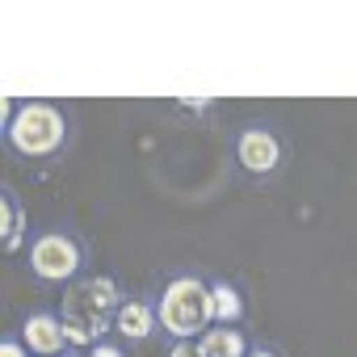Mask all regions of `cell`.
<instances>
[{
  "label": "cell",
  "instance_id": "cell-8",
  "mask_svg": "<svg viewBox=\"0 0 357 357\" xmlns=\"http://www.w3.org/2000/svg\"><path fill=\"white\" fill-rule=\"evenodd\" d=\"M248 311H252L248 290L227 273H211V315H215V324H248Z\"/></svg>",
  "mask_w": 357,
  "mask_h": 357
},
{
  "label": "cell",
  "instance_id": "cell-4",
  "mask_svg": "<svg viewBox=\"0 0 357 357\" xmlns=\"http://www.w3.org/2000/svg\"><path fill=\"white\" fill-rule=\"evenodd\" d=\"M227 155H231V168L244 185L252 190H269L278 185L282 176L290 172L294 164V139L290 130L269 118V114H252V118H240L227 135Z\"/></svg>",
  "mask_w": 357,
  "mask_h": 357
},
{
  "label": "cell",
  "instance_id": "cell-13",
  "mask_svg": "<svg viewBox=\"0 0 357 357\" xmlns=\"http://www.w3.org/2000/svg\"><path fill=\"white\" fill-rule=\"evenodd\" d=\"M248 357H290V353H286L273 336H257V340H252V349H248Z\"/></svg>",
  "mask_w": 357,
  "mask_h": 357
},
{
  "label": "cell",
  "instance_id": "cell-12",
  "mask_svg": "<svg viewBox=\"0 0 357 357\" xmlns=\"http://www.w3.org/2000/svg\"><path fill=\"white\" fill-rule=\"evenodd\" d=\"M84 353H89V357H130V353H126V344H122L118 336H105V340H97V344H89Z\"/></svg>",
  "mask_w": 357,
  "mask_h": 357
},
{
  "label": "cell",
  "instance_id": "cell-9",
  "mask_svg": "<svg viewBox=\"0 0 357 357\" xmlns=\"http://www.w3.org/2000/svg\"><path fill=\"white\" fill-rule=\"evenodd\" d=\"M252 340H257V332L248 324H215L206 336H198L206 357H248Z\"/></svg>",
  "mask_w": 357,
  "mask_h": 357
},
{
  "label": "cell",
  "instance_id": "cell-7",
  "mask_svg": "<svg viewBox=\"0 0 357 357\" xmlns=\"http://www.w3.org/2000/svg\"><path fill=\"white\" fill-rule=\"evenodd\" d=\"M114 336H118L122 344H147V340H155V311H151L147 290L130 294V298L114 311Z\"/></svg>",
  "mask_w": 357,
  "mask_h": 357
},
{
  "label": "cell",
  "instance_id": "cell-2",
  "mask_svg": "<svg viewBox=\"0 0 357 357\" xmlns=\"http://www.w3.org/2000/svg\"><path fill=\"white\" fill-rule=\"evenodd\" d=\"M151 311H155V340H198L215 328L211 315V269L202 265H172L147 286Z\"/></svg>",
  "mask_w": 357,
  "mask_h": 357
},
{
  "label": "cell",
  "instance_id": "cell-6",
  "mask_svg": "<svg viewBox=\"0 0 357 357\" xmlns=\"http://www.w3.org/2000/svg\"><path fill=\"white\" fill-rule=\"evenodd\" d=\"M30 236H34L30 211H26L22 194L5 181V185H0V248H5V257H17L30 244Z\"/></svg>",
  "mask_w": 357,
  "mask_h": 357
},
{
  "label": "cell",
  "instance_id": "cell-11",
  "mask_svg": "<svg viewBox=\"0 0 357 357\" xmlns=\"http://www.w3.org/2000/svg\"><path fill=\"white\" fill-rule=\"evenodd\" d=\"M0 357H34V353L26 349V340H22V332H17V324H9L5 332H0Z\"/></svg>",
  "mask_w": 357,
  "mask_h": 357
},
{
  "label": "cell",
  "instance_id": "cell-1",
  "mask_svg": "<svg viewBox=\"0 0 357 357\" xmlns=\"http://www.w3.org/2000/svg\"><path fill=\"white\" fill-rule=\"evenodd\" d=\"M80 143V114L72 101L59 97H22L5 101L0 122V147L13 164H26L34 172L63 168Z\"/></svg>",
  "mask_w": 357,
  "mask_h": 357
},
{
  "label": "cell",
  "instance_id": "cell-10",
  "mask_svg": "<svg viewBox=\"0 0 357 357\" xmlns=\"http://www.w3.org/2000/svg\"><path fill=\"white\" fill-rule=\"evenodd\" d=\"M172 118H181V126H198V130H211L219 122V101L215 97H176L168 101Z\"/></svg>",
  "mask_w": 357,
  "mask_h": 357
},
{
  "label": "cell",
  "instance_id": "cell-3",
  "mask_svg": "<svg viewBox=\"0 0 357 357\" xmlns=\"http://www.w3.org/2000/svg\"><path fill=\"white\" fill-rule=\"evenodd\" d=\"M22 269L34 286L47 290H72L93 273V244L72 219L38 223L30 244L22 248Z\"/></svg>",
  "mask_w": 357,
  "mask_h": 357
},
{
  "label": "cell",
  "instance_id": "cell-14",
  "mask_svg": "<svg viewBox=\"0 0 357 357\" xmlns=\"http://www.w3.org/2000/svg\"><path fill=\"white\" fill-rule=\"evenodd\" d=\"M164 357H206V353L198 340H172V344H164Z\"/></svg>",
  "mask_w": 357,
  "mask_h": 357
},
{
  "label": "cell",
  "instance_id": "cell-5",
  "mask_svg": "<svg viewBox=\"0 0 357 357\" xmlns=\"http://www.w3.org/2000/svg\"><path fill=\"white\" fill-rule=\"evenodd\" d=\"M17 332H22V340H26V349L34 357H59L63 349H72L68 344V324H63L59 307H43V303L26 307L22 319H17Z\"/></svg>",
  "mask_w": 357,
  "mask_h": 357
}]
</instances>
